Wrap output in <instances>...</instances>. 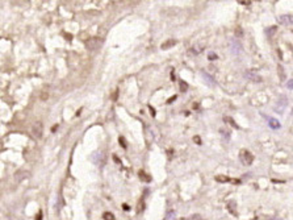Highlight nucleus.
<instances>
[{
    "label": "nucleus",
    "mask_w": 293,
    "mask_h": 220,
    "mask_svg": "<svg viewBox=\"0 0 293 220\" xmlns=\"http://www.w3.org/2000/svg\"><path fill=\"white\" fill-rule=\"evenodd\" d=\"M267 123L271 127V129H279V128L281 127L280 121L277 120V119H273V117H267Z\"/></svg>",
    "instance_id": "nucleus-10"
},
{
    "label": "nucleus",
    "mask_w": 293,
    "mask_h": 220,
    "mask_svg": "<svg viewBox=\"0 0 293 220\" xmlns=\"http://www.w3.org/2000/svg\"><path fill=\"white\" fill-rule=\"evenodd\" d=\"M286 87H288L289 90H293V79H291V81L286 82Z\"/></svg>",
    "instance_id": "nucleus-24"
},
{
    "label": "nucleus",
    "mask_w": 293,
    "mask_h": 220,
    "mask_svg": "<svg viewBox=\"0 0 293 220\" xmlns=\"http://www.w3.org/2000/svg\"><path fill=\"white\" fill-rule=\"evenodd\" d=\"M173 216H175V212H173V211H170V212L167 213V216H166V220H172Z\"/></svg>",
    "instance_id": "nucleus-23"
},
{
    "label": "nucleus",
    "mask_w": 293,
    "mask_h": 220,
    "mask_svg": "<svg viewBox=\"0 0 293 220\" xmlns=\"http://www.w3.org/2000/svg\"><path fill=\"white\" fill-rule=\"evenodd\" d=\"M238 3H241V4H243V5L251 4V1H250V0H238Z\"/></svg>",
    "instance_id": "nucleus-25"
},
{
    "label": "nucleus",
    "mask_w": 293,
    "mask_h": 220,
    "mask_svg": "<svg viewBox=\"0 0 293 220\" xmlns=\"http://www.w3.org/2000/svg\"><path fill=\"white\" fill-rule=\"evenodd\" d=\"M42 133H44V124L41 121H36L33 124L32 129H30V134H32V137L34 140H38L42 136Z\"/></svg>",
    "instance_id": "nucleus-4"
},
{
    "label": "nucleus",
    "mask_w": 293,
    "mask_h": 220,
    "mask_svg": "<svg viewBox=\"0 0 293 220\" xmlns=\"http://www.w3.org/2000/svg\"><path fill=\"white\" fill-rule=\"evenodd\" d=\"M181 220H188V219H181Z\"/></svg>",
    "instance_id": "nucleus-31"
},
{
    "label": "nucleus",
    "mask_w": 293,
    "mask_h": 220,
    "mask_svg": "<svg viewBox=\"0 0 293 220\" xmlns=\"http://www.w3.org/2000/svg\"><path fill=\"white\" fill-rule=\"evenodd\" d=\"M179 86H180V91L181 92H185L188 90V83L184 81H179Z\"/></svg>",
    "instance_id": "nucleus-18"
},
{
    "label": "nucleus",
    "mask_w": 293,
    "mask_h": 220,
    "mask_svg": "<svg viewBox=\"0 0 293 220\" xmlns=\"http://www.w3.org/2000/svg\"><path fill=\"white\" fill-rule=\"evenodd\" d=\"M277 71H279V75H280V81H285V73H284V69L281 65L277 66Z\"/></svg>",
    "instance_id": "nucleus-16"
},
{
    "label": "nucleus",
    "mask_w": 293,
    "mask_h": 220,
    "mask_svg": "<svg viewBox=\"0 0 293 220\" xmlns=\"http://www.w3.org/2000/svg\"><path fill=\"white\" fill-rule=\"evenodd\" d=\"M176 98H178V96H176V95H173V96L171 98V99H170V100H168V102H167V103H171V102H173V100H175Z\"/></svg>",
    "instance_id": "nucleus-28"
},
{
    "label": "nucleus",
    "mask_w": 293,
    "mask_h": 220,
    "mask_svg": "<svg viewBox=\"0 0 293 220\" xmlns=\"http://www.w3.org/2000/svg\"><path fill=\"white\" fill-rule=\"evenodd\" d=\"M286 106H288V99H286V96H280L279 100H277V103H276V106H275V111H276L277 114H283Z\"/></svg>",
    "instance_id": "nucleus-5"
},
{
    "label": "nucleus",
    "mask_w": 293,
    "mask_h": 220,
    "mask_svg": "<svg viewBox=\"0 0 293 220\" xmlns=\"http://www.w3.org/2000/svg\"><path fill=\"white\" fill-rule=\"evenodd\" d=\"M193 141L196 142V144H201V139H200L199 136H195V137H193Z\"/></svg>",
    "instance_id": "nucleus-26"
},
{
    "label": "nucleus",
    "mask_w": 293,
    "mask_h": 220,
    "mask_svg": "<svg viewBox=\"0 0 293 220\" xmlns=\"http://www.w3.org/2000/svg\"><path fill=\"white\" fill-rule=\"evenodd\" d=\"M203 50H204V46H203V45H195V46H192L191 49H189L188 53L192 54V56H197V54H200Z\"/></svg>",
    "instance_id": "nucleus-11"
},
{
    "label": "nucleus",
    "mask_w": 293,
    "mask_h": 220,
    "mask_svg": "<svg viewBox=\"0 0 293 220\" xmlns=\"http://www.w3.org/2000/svg\"><path fill=\"white\" fill-rule=\"evenodd\" d=\"M173 45H176V41H175V40H170V41H166V42H164V44L162 45L160 48L163 49V50H166V49H170V48H172Z\"/></svg>",
    "instance_id": "nucleus-13"
},
{
    "label": "nucleus",
    "mask_w": 293,
    "mask_h": 220,
    "mask_svg": "<svg viewBox=\"0 0 293 220\" xmlns=\"http://www.w3.org/2000/svg\"><path fill=\"white\" fill-rule=\"evenodd\" d=\"M239 161L242 162V165H245V166H250V165L252 164V161H254V154L250 153L249 150H246V149H242V150L239 152Z\"/></svg>",
    "instance_id": "nucleus-2"
},
{
    "label": "nucleus",
    "mask_w": 293,
    "mask_h": 220,
    "mask_svg": "<svg viewBox=\"0 0 293 220\" xmlns=\"http://www.w3.org/2000/svg\"><path fill=\"white\" fill-rule=\"evenodd\" d=\"M252 220H256V218H255V219H252Z\"/></svg>",
    "instance_id": "nucleus-32"
},
{
    "label": "nucleus",
    "mask_w": 293,
    "mask_h": 220,
    "mask_svg": "<svg viewBox=\"0 0 293 220\" xmlns=\"http://www.w3.org/2000/svg\"><path fill=\"white\" fill-rule=\"evenodd\" d=\"M277 20L281 25H293V15H281Z\"/></svg>",
    "instance_id": "nucleus-9"
},
{
    "label": "nucleus",
    "mask_w": 293,
    "mask_h": 220,
    "mask_svg": "<svg viewBox=\"0 0 293 220\" xmlns=\"http://www.w3.org/2000/svg\"><path fill=\"white\" fill-rule=\"evenodd\" d=\"M235 36L237 37H242L243 36V29L242 28H237L235 29Z\"/></svg>",
    "instance_id": "nucleus-22"
},
{
    "label": "nucleus",
    "mask_w": 293,
    "mask_h": 220,
    "mask_svg": "<svg viewBox=\"0 0 293 220\" xmlns=\"http://www.w3.org/2000/svg\"><path fill=\"white\" fill-rule=\"evenodd\" d=\"M245 78L247 79V81L254 82V83H260V82L263 81V78H262L258 73H254V71H246L245 73Z\"/></svg>",
    "instance_id": "nucleus-6"
},
{
    "label": "nucleus",
    "mask_w": 293,
    "mask_h": 220,
    "mask_svg": "<svg viewBox=\"0 0 293 220\" xmlns=\"http://www.w3.org/2000/svg\"><path fill=\"white\" fill-rule=\"evenodd\" d=\"M237 204H235V202H229V203H227V210L229 211H230V212L231 213H233V215L234 216H237L238 215V213H237Z\"/></svg>",
    "instance_id": "nucleus-12"
},
{
    "label": "nucleus",
    "mask_w": 293,
    "mask_h": 220,
    "mask_svg": "<svg viewBox=\"0 0 293 220\" xmlns=\"http://www.w3.org/2000/svg\"><path fill=\"white\" fill-rule=\"evenodd\" d=\"M272 33V32H276V26H273V28L272 29H267V33Z\"/></svg>",
    "instance_id": "nucleus-27"
},
{
    "label": "nucleus",
    "mask_w": 293,
    "mask_h": 220,
    "mask_svg": "<svg viewBox=\"0 0 293 220\" xmlns=\"http://www.w3.org/2000/svg\"><path fill=\"white\" fill-rule=\"evenodd\" d=\"M26 177H28V174H26L25 172H19V173L15 174V179H16V181H19V182H21L24 178H26Z\"/></svg>",
    "instance_id": "nucleus-14"
},
{
    "label": "nucleus",
    "mask_w": 293,
    "mask_h": 220,
    "mask_svg": "<svg viewBox=\"0 0 293 220\" xmlns=\"http://www.w3.org/2000/svg\"><path fill=\"white\" fill-rule=\"evenodd\" d=\"M224 121H225V123H227V124H230V125H233L235 129H239V127L235 124V121H234L231 117H224Z\"/></svg>",
    "instance_id": "nucleus-17"
},
{
    "label": "nucleus",
    "mask_w": 293,
    "mask_h": 220,
    "mask_svg": "<svg viewBox=\"0 0 293 220\" xmlns=\"http://www.w3.org/2000/svg\"><path fill=\"white\" fill-rule=\"evenodd\" d=\"M149 108H150V112H151V115H152V116H155V111H154V109H152V107H149Z\"/></svg>",
    "instance_id": "nucleus-29"
},
{
    "label": "nucleus",
    "mask_w": 293,
    "mask_h": 220,
    "mask_svg": "<svg viewBox=\"0 0 293 220\" xmlns=\"http://www.w3.org/2000/svg\"><path fill=\"white\" fill-rule=\"evenodd\" d=\"M216 181L221 182V183H227V182H230L231 179L229 178V177H226V175H217L216 177Z\"/></svg>",
    "instance_id": "nucleus-15"
},
{
    "label": "nucleus",
    "mask_w": 293,
    "mask_h": 220,
    "mask_svg": "<svg viewBox=\"0 0 293 220\" xmlns=\"http://www.w3.org/2000/svg\"><path fill=\"white\" fill-rule=\"evenodd\" d=\"M201 77H203V79H204V82H205L208 86H210V87H214L216 84H217V82H216V79L212 77L210 74H208L206 71H201Z\"/></svg>",
    "instance_id": "nucleus-8"
},
{
    "label": "nucleus",
    "mask_w": 293,
    "mask_h": 220,
    "mask_svg": "<svg viewBox=\"0 0 293 220\" xmlns=\"http://www.w3.org/2000/svg\"><path fill=\"white\" fill-rule=\"evenodd\" d=\"M41 219H42V213L39 212V213H38V216H37V219H36V220H41Z\"/></svg>",
    "instance_id": "nucleus-30"
},
{
    "label": "nucleus",
    "mask_w": 293,
    "mask_h": 220,
    "mask_svg": "<svg viewBox=\"0 0 293 220\" xmlns=\"http://www.w3.org/2000/svg\"><path fill=\"white\" fill-rule=\"evenodd\" d=\"M272 220H275V219H272Z\"/></svg>",
    "instance_id": "nucleus-33"
},
{
    "label": "nucleus",
    "mask_w": 293,
    "mask_h": 220,
    "mask_svg": "<svg viewBox=\"0 0 293 220\" xmlns=\"http://www.w3.org/2000/svg\"><path fill=\"white\" fill-rule=\"evenodd\" d=\"M91 160H92V162H93L95 165H100V164H101V161L105 160V155H104V153H103V152L95 150L93 153H92V155H91Z\"/></svg>",
    "instance_id": "nucleus-7"
},
{
    "label": "nucleus",
    "mask_w": 293,
    "mask_h": 220,
    "mask_svg": "<svg viewBox=\"0 0 293 220\" xmlns=\"http://www.w3.org/2000/svg\"><path fill=\"white\" fill-rule=\"evenodd\" d=\"M103 219L104 220H114V216H113V213H111V212H105L104 215H103Z\"/></svg>",
    "instance_id": "nucleus-19"
},
{
    "label": "nucleus",
    "mask_w": 293,
    "mask_h": 220,
    "mask_svg": "<svg viewBox=\"0 0 293 220\" xmlns=\"http://www.w3.org/2000/svg\"><path fill=\"white\" fill-rule=\"evenodd\" d=\"M208 59L209 61H216V59H218V56L214 53V51H210V53L208 54Z\"/></svg>",
    "instance_id": "nucleus-20"
},
{
    "label": "nucleus",
    "mask_w": 293,
    "mask_h": 220,
    "mask_svg": "<svg viewBox=\"0 0 293 220\" xmlns=\"http://www.w3.org/2000/svg\"><path fill=\"white\" fill-rule=\"evenodd\" d=\"M103 38H100V37H91V38H88L87 41L84 42V45H85V48L88 49V50H91V51H96V50H99L100 48L103 46Z\"/></svg>",
    "instance_id": "nucleus-1"
},
{
    "label": "nucleus",
    "mask_w": 293,
    "mask_h": 220,
    "mask_svg": "<svg viewBox=\"0 0 293 220\" xmlns=\"http://www.w3.org/2000/svg\"><path fill=\"white\" fill-rule=\"evenodd\" d=\"M118 141H120V145L121 146H122V148L124 149H126V141H125V139H124V137H120V139H118Z\"/></svg>",
    "instance_id": "nucleus-21"
},
{
    "label": "nucleus",
    "mask_w": 293,
    "mask_h": 220,
    "mask_svg": "<svg viewBox=\"0 0 293 220\" xmlns=\"http://www.w3.org/2000/svg\"><path fill=\"white\" fill-rule=\"evenodd\" d=\"M229 50L231 51V54L238 56V54L242 53V50H243L242 44H241V42L238 41L237 38H231L230 41H229Z\"/></svg>",
    "instance_id": "nucleus-3"
}]
</instances>
